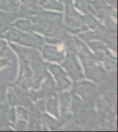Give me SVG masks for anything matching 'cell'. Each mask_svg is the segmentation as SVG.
I'll use <instances>...</instances> for the list:
<instances>
[{"label": "cell", "instance_id": "obj_1", "mask_svg": "<svg viewBox=\"0 0 118 132\" xmlns=\"http://www.w3.org/2000/svg\"><path fill=\"white\" fill-rule=\"evenodd\" d=\"M84 64L85 66L87 78H91V79H93L96 82H100L105 78L106 74H105L104 71L99 65L94 64L93 60L84 62Z\"/></svg>", "mask_w": 118, "mask_h": 132}, {"label": "cell", "instance_id": "obj_2", "mask_svg": "<svg viewBox=\"0 0 118 132\" xmlns=\"http://www.w3.org/2000/svg\"><path fill=\"white\" fill-rule=\"evenodd\" d=\"M64 67L67 70V71L69 72L72 78L74 80L80 79L83 78V74L81 72V69L79 67L78 63H77L76 59L74 57V55H69L68 58H66V60L63 63Z\"/></svg>", "mask_w": 118, "mask_h": 132}, {"label": "cell", "instance_id": "obj_3", "mask_svg": "<svg viewBox=\"0 0 118 132\" xmlns=\"http://www.w3.org/2000/svg\"><path fill=\"white\" fill-rule=\"evenodd\" d=\"M32 68L34 70V72H35V75H34V78L32 80V86H33L35 88H37L38 86H39L41 80L44 78V76L46 75L47 71L46 69H45V65L44 63H42V61L41 60V58L35 59V61L32 62Z\"/></svg>", "mask_w": 118, "mask_h": 132}, {"label": "cell", "instance_id": "obj_4", "mask_svg": "<svg viewBox=\"0 0 118 132\" xmlns=\"http://www.w3.org/2000/svg\"><path fill=\"white\" fill-rule=\"evenodd\" d=\"M11 46H12V48L16 51V53L20 56V58L24 59L27 63H28V62L29 63H32V62L35 61V59L40 57L38 52L35 50H27V48H21V47L18 45H14V44H11Z\"/></svg>", "mask_w": 118, "mask_h": 132}, {"label": "cell", "instance_id": "obj_5", "mask_svg": "<svg viewBox=\"0 0 118 132\" xmlns=\"http://www.w3.org/2000/svg\"><path fill=\"white\" fill-rule=\"evenodd\" d=\"M19 43L27 46L35 47V48H41L43 45V39L41 36L35 35V34H27V35L22 34L21 39Z\"/></svg>", "mask_w": 118, "mask_h": 132}, {"label": "cell", "instance_id": "obj_6", "mask_svg": "<svg viewBox=\"0 0 118 132\" xmlns=\"http://www.w3.org/2000/svg\"><path fill=\"white\" fill-rule=\"evenodd\" d=\"M42 52H43V56L46 59L52 61H61L64 58L63 52L57 50L54 47L51 46H45L42 48Z\"/></svg>", "mask_w": 118, "mask_h": 132}, {"label": "cell", "instance_id": "obj_7", "mask_svg": "<svg viewBox=\"0 0 118 132\" xmlns=\"http://www.w3.org/2000/svg\"><path fill=\"white\" fill-rule=\"evenodd\" d=\"M42 9L35 4H23V5L20 8V12H19L18 15L20 17H30L35 14H38L42 12Z\"/></svg>", "mask_w": 118, "mask_h": 132}, {"label": "cell", "instance_id": "obj_8", "mask_svg": "<svg viewBox=\"0 0 118 132\" xmlns=\"http://www.w3.org/2000/svg\"><path fill=\"white\" fill-rule=\"evenodd\" d=\"M19 17L18 13H3L0 12V35L9 27L11 22Z\"/></svg>", "mask_w": 118, "mask_h": 132}, {"label": "cell", "instance_id": "obj_9", "mask_svg": "<svg viewBox=\"0 0 118 132\" xmlns=\"http://www.w3.org/2000/svg\"><path fill=\"white\" fill-rule=\"evenodd\" d=\"M47 108L51 114L58 116V108H57V100L55 93H51L47 96Z\"/></svg>", "mask_w": 118, "mask_h": 132}, {"label": "cell", "instance_id": "obj_10", "mask_svg": "<svg viewBox=\"0 0 118 132\" xmlns=\"http://www.w3.org/2000/svg\"><path fill=\"white\" fill-rule=\"evenodd\" d=\"M94 8L97 10L98 15L102 19H105L108 16L109 14V9L108 7L106 5V4L104 2L101 1H96L93 3Z\"/></svg>", "mask_w": 118, "mask_h": 132}, {"label": "cell", "instance_id": "obj_11", "mask_svg": "<svg viewBox=\"0 0 118 132\" xmlns=\"http://www.w3.org/2000/svg\"><path fill=\"white\" fill-rule=\"evenodd\" d=\"M48 78L46 79V82L44 83V86H43V88H42V94H43V97L44 96H48L49 94H50L51 93H54V90H55V83L53 81V79L51 78V77L49 75L48 73L46 74Z\"/></svg>", "mask_w": 118, "mask_h": 132}, {"label": "cell", "instance_id": "obj_12", "mask_svg": "<svg viewBox=\"0 0 118 132\" xmlns=\"http://www.w3.org/2000/svg\"><path fill=\"white\" fill-rule=\"evenodd\" d=\"M21 36H22V33L13 28L9 29V31H8L5 35H4V37H5V39L9 40V41H12V42H20Z\"/></svg>", "mask_w": 118, "mask_h": 132}, {"label": "cell", "instance_id": "obj_13", "mask_svg": "<svg viewBox=\"0 0 118 132\" xmlns=\"http://www.w3.org/2000/svg\"><path fill=\"white\" fill-rule=\"evenodd\" d=\"M18 6L19 0H0V9L5 11H12Z\"/></svg>", "mask_w": 118, "mask_h": 132}, {"label": "cell", "instance_id": "obj_14", "mask_svg": "<svg viewBox=\"0 0 118 132\" xmlns=\"http://www.w3.org/2000/svg\"><path fill=\"white\" fill-rule=\"evenodd\" d=\"M40 4L43 7L48 9H55V10H63V6L61 4L57 3L56 0H40Z\"/></svg>", "mask_w": 118, "mask_h": 132}, {"label": "cell", "instance_id": "obj_15", "mask_svg": "<svg viewBox=\"0 0 118 132\" xmlns=\"http://www.w3.org/2000/svg\"><path fill=\"white\" fill-rule=\"evenodd\" d=\"M76 5L78 9L86 12V13H93V14L95 13V12H94L93 7H92V5H89L88 2H85V0H77Z\"/></svg>", "mask_w": 118, "mask_h": 132}, {"label": "cell", "instance_id": "obj_16", "mask_svg": "<svg viewBox=\"0 0 118 132\" xmlns=\"http://www.w3.org/2000/svg\"><path fill=\"white\" fill-rule=\"evenodd\" d=\"M60 101H61V110L63 114L65 116L67 113L68 107H69V102H70V94L69 93H63L60 97Z\"/></svg>", "mask_w": 118, "mask_h": 132}, {"label": "cell", "instance_id": "obj_17", "mask_svg": "<svg viewBox=\"0 0 118 132\" xmlns=\"http://www.w3.org/2000/svg\"><path fill=\"white\" fill-rule=\"evenodd\" d=\"M13 27L20 29V30H24V31H29L32 29L31 23H30L28 20H18L17 22H15L13 24Z\"/></svg>", "mask_w": 118, "mask_h": 132}, {"label": "cell", "instance_id": "obj_18", "mask_svg": "<svg viewBox=\"0 0 118 132\" xmlns=\"http://www.w3.org/2000/svg\"><path fill=\"white\" fill-rule=\"evenodd\" d=\"M49 69L52 71V73L54 74L55 77L57 78V79H59L61 78H64V77H66V74L59 66L57 65H54V64H49Z\"/></svg>", "mask_w": 118, "mask_h": 132}, {"label": "cell", "instance_id": "obj_19", "mask_svg": "<svg viewBox=\"0 0 118 132\" xmlns=\"http://www.w3.org/2000/svg\"><path fill=\"white\" fill-rule=\"evenodd\" d=\"M8 106L5 101V88H0V111H7Z\"/></svg>", "mask_w": 118, "mask_h": 132}, {"label": "cell", "instance_id": "obj_20", "mask_svg": "<svg viewBox=\"0 0 118 132\" xmlns=\"http://www.w3.org/2000/svg\"><path fill=\"white\" fill-rule=\"evenodd\" d=\"M43 118L45 120L46 124L48 125V126L51 129H57V128H58V124H57V122H56L55 120H53L51 117H49L48 116H46V114H44Z\"/></svg>", "mask_w": 118, "mask_h": 132}, {"label": "cell", "instance_id": "obj_21", "mask_svg": "<svg viewBox=\"0 0 118 132\" xmlns=\"http://www.w3.org/2000/svg\"><path fill=\"white\" fill-rule=\"evenodd\" d=\"M8 101H9V103L11 106H16L18 104L20 103V99L17 97V95L13 93H10L8 94Z\"/></svg>", "mask_w": 118, "mask_h": 132}, {"label": "cell", "instance_id": "obj_22", "mask_svg": "<svg viewBox=\"0 0 118 132\" xmlns=\"http://www.w3.org/2000/svg\"><path fill=\"white\" fill-rule=\"evenodd\" d=\"M40 129V122L38 121V118L36 117H32L31 122H30V125H29V129H32V130H38Z\"/></svg>", "mask_w": 118, "mask_h": 132}, {"label": "cell", "instance_id": "obj_23", "mask_svg": "<svg viewBox=\"0 0 118 132\" xmlns=\"http://www.w3.org/2000/svg\"><path fill=\"white\" fill-rule=\"evenodd\" d=\"M17 113H18V116L20 117V118H23V119H27V112L26 111L25 108H18L17 109Z\"/></svg>", "mask_w": 118, "mask_h": 132}, {"label": "cell", "instance_id": "obj_24", "mask_svg": "<svg viewBox=\"0 0 118 132\" xmlns=\"http://www.w3.org/2000/svg\"><path fill=\"white\" fill-rule=\"evenodd\" d=\"M26 127V122H23V121H19L17 122V125H16V129L18 130H23Z\"/></svg>", "mask_w": 118, "mask_h": 132}, {"label": "cell", "instance_id": "obj_25", "mask_svg": "<svg viewBox=\"0 0 118 132\" xmlns=\"http://www.w3.org/2000/svg\"><path fill=\"white\" fill-rule=\"evenodd\" d=\"M6 50V43L3 41H0V56L4 54Z\"/></svg>", "mask_w": 118, "mask_h": 132}, {"label": "cell", "instance_id": "obj_26", "mask_svg": "<svg viewBox=\"0 0 118 132\" xmlns=\"http://www.w3.org/2000/svg\"><path fill=\"white\" fill-rule=\"evenodd\" d=\"M8 63H9V59H3V60L0 61V67L8 64Z\"/></svg>", "mask_w": 118, "mask_h": 132}, {"label": "cell", "instance_id": "obj_27", "mask_svg": "<svg viewBox=\"0 0 118 132\" xmlns=\"http://www.w3.org/2000/svg\"><path fill=\"white\" fill-rule=\"evenodd\" d=\"M23 4H35L37 2V0H21Z\"/></svg>", "mask_w": 118, "mask_h": 132}, {"label": "cell", "instance_id": "obj_28", "mask_svg": "<svg viewBox=\"0 0 118 132\" xmlns=\"http://www.w3.org/2000/svg\"><path fill=\"white\" fill-rule=\"evenodd\" d=\"M60 2H64V1H65V0H59Z\"/></svg>", "mask_w": 118, "mask_h": 132}]
</instances>
